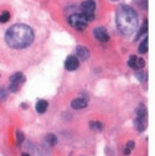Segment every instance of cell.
Listing matches in <instances>:
<instances>
[{
  "label": "cell",
  "instance_id": "ffe728a7",
  "mask_svg": "<svg viewBox=\"0 0 155 156\" xmlns=\"http://www.w3.org/2000/svg\"><path fill=\"white\" fill-rule=\"evenodd\" d=\"M146 31H148V20H145V21H144V25L140 27V30H139V34L137 35V38H139L142 35L146 34Z\"/></svg>",
  "mask_w": 155,
  "mask_h": 156
},
{
  "label": "cell",
  "instance_id": "5bb4252c",
  "mask_svg": "<svg viewBox=\"0 0 155 156\" xmlns=\"http://www.w3.org/2000/svg\"><path fill=\"white\" fill-rule=\"evenodd\" d=\"M25 140V135L21 130H16V145L20 146Z\"/></svg>",
  "mask_w": 155,
  "mask_h": 156
},
{
  "label": "cell",
  "instance_id": "6da1fadb",
  "mask_svg": "<svg viewBox=\"0 0 155 156\" xmlns=\"http://www.w3.org/2000/svg\"><path fill=\"white\" fill-rule=\"evenodd\" d=\"M34 31L30 26L24 24H16L8 29L5 34L6 44L16 50H21L29 47L34 42Z\"/></svg>",
  "mask_w": 155,
  "mask_h": 156
},
{
  "label": "cell",
  "instance_id": "d6986e66",
  "mask_svg": "<svg viewBox=\"0 0 155 156\" xmlns=\"http://www.w3.org/2000/svg\"><path fill=\"white\" fill-rule=\"evenodd\" d=\"M134 146H135V143H134V141H132V140L128 141L127 145H125V149H124V154H125V155H129V154L132 152V150L134 149Z\"/></svg>",
  "mask_w": 155,
  "mask_h": 156
},
{
  "label": "cell",
  "instance_id": "cb8c5ba5",
  "mask_svg": "<svg viewBox=\"0 0 155 156\" xmlns=\"http://www.w3.org/2000/svg\"><path fill=\"white\" fill-rule=\"evenodd\" d=\"M114 2H115V0H114Z\"/></svg>",
  "mask_w": 155,
  "mask_h": 156
},
{
  "label": "cell",
  "instance_id": "44dd1931",
  "mask_svg": "<svg viewBox=\"0 0 155 156\" xmlns=\"http://www.w3.org/2000/svg\"><path fill=\"white\" fill-rule=\"evenodd\" d=\"M6 95H8V92L4 90L3 88H0V99H5Z\"/></svg>",
  "mask_w": 155,
  "mask_h": 156
},
{
  "label": "cell",
  "instance_id": "9c48e42d",
  "mask_svg": "<svg viewBox=\"0 0 155 156\" xmlns=\"http://www.w3.org/2000/svg\"><path fill=\"white\" fill-rule=\"evenodd\" d=\"M80 67V61L78 58L74 56H68L65 61V68L67 71H76L77 68Z\"/></svg>",
  "mask_w": 155,
  "mask_h": 156
},
{
  "label": "cell",
  "instance_id": "603a6c76",
  "mask_svg": "<svg viewBox=\"0 0 155 156\" xmlns=\"http://www.w3.org/2000/svg\"><path fill=\"white\" fill-rule=\"evenodd\" d=\"M21 156H30V155H29V154H23Z\"/></svg>",
  "mask_w": 155,
  "mask_h": 156
},
{
  "label": "cell",
  "instance_id": "2e32d148",
  "mask_svg": "<svg viewBox=\"0 0 155 156\" xmlns=\"http://www.w3.org/2000/svg\"><path fill=\"white\" fill-rule=\"evenodd\" d=\"M89 128L92 130H97V131H101L103 129V124L101 122H91L89 123Z\"/></svg>",
  "mask_w": 155,
  "mask_h": 156
},
{
  "label": "cell",
  "instance_id": "3957f363",
  "mask_svg": "<svg viewBox=\"0 0 155 156\" xmlns=\"http://www.w3.org/2000/svg\"><path fill=\"white\" fill-rule=\"evenodd\" d=\"M148 125V112L145 105L140 104L135 112V116H134V126L137 128L138 131H144L146 129Z\"/></svg>",
  "mask_w": 155,
  "mask_h": 156
},
{
  "label": "cell",
  "instance_id": "4fadbf2b",
  "mask_svg": "<svg viewBox=\"0 0 155 156\" xmlns=\"http://www.w3.org/2000/svg\"><path fill=\"white\" fill-rule=\"evenodd\" d=\"M139 52H140L142 55H144V53L148 52V37H146V36L143 38L142 44L139 45Z\"/></svg>",
  "mask_w": 155,
  "mask_h": 156
},
{
  "label": "cell",
  "instance_id": "5b68a950",
  "mask_svg": "<svg viewBox=\"0 0 155 156\" xmlns=\"http://www.w3.org/2000/svg\"><path fill=\"white\" fill-rule=\"evenodd\" d=\"M68 21H70V25L72 27H74L76 30H78V31H83L88 25V21L82 16V14H73L68 19Z\"/></svg>",
  "mask_w": 155,
  "mask_h": 156
},
{
  "label": "cell",
  "instance_id": "8fae6325",
  "mask_svg": "<svg viewBox=\"0 0 155 156\" xmlns=\"http://www.w3.org/2000/svg\"><path fill=\"white\" fill-rule=\"evenodd\" d=\"M87 104H88L87 101L83 99V98H77V99L71 102V107L73 109H85L87 107Z\"/></svg>",
  "mask_w": 155,
  "mask_h": 156
},
{
  "label": "cell",
  "instance_id": "ac0fdd59",
  "mask_svg": "<svg viewBox=\"0 0 155 156\" xmlns=\"http://www.w3.org/2000/svg\"><path fill=\"white\" fill-rule=\"evenodd\" d=\"M9 20H10V12L9 11H4V12L0 14V23L2 24L8 23Z\"/></svg>",
  "mask_w": 155,
  "mask_h": 156
},
{
  "label": "cell",
  "instance_id": "7402d4cb",
  "mask_svg": "<svg viewBox=\"0 0 155 156\" xmlns=\"http://www.w3.org/2000/svg\"><path fill=\"white\" fill-rule=\"evenodd\" d=\"M21 107H23L24 109H26V108H27V104H21Z\"/></svg>",
  "mask_w": 155,
  "mask_h": 156
},
{
  "label": "cell",
  "instance_id": "9a60e30c",
  "mask_svg": "<svg viewBox=\"0 0 155 156\" xmlns=\"http://www.w3.org/2000/svg\"><path fill=\"white\" fill-rule=\"evenodd\" d=\"M46 141L50 146H55L57 144V138H56V135L55 134H49L46 136Z\"/></svg>",
  "mask_w": 155,
  "mask_h": 156
},
{
  "label": "cell",
  "instance_id": "ba28073f",
  "mask_svg": "<svg viewBox=\"0 0 155 156\" xmlns=\"http://www.w3.org/2000/svg\"><path fill=\"white\" fill-rule=\"evenodd\" d=\"M93 35H94V37L97 38V40L101 41V42L109 41V35H108V32H107V30L104 27H101V26L96 27L93 30Z\"/></svg>",
  "mask_w": 155,
  "mask_h": 156
},
{
  "label": "cell",
  "instance_id": "7a4b0ae2",
  "mask_svg": "<svg viewBox=\"0 0 155 156\" xmlns=\"http://www.w3.org/2000/svg\"><path fill=\"white\" fill-rule=\"evenodd\" d=\"M115 23L123 35L130 36L138 29V14L129 5H121L115 14Z\"/></svg>",
  "mask_w": 155,
  "mask_h": 156
},
{
  "label": "cell",
  "instance_id": "52a82bcc",
  "mask_svg": "<svg viewBox=\"0 0 155 156\" xmlns=\"http://www.w3.org/2000/svg\"><path fill=\"white\" fill-rule=\"evenodd\" d=\"M128 66L132 68V69H142L144 66H145V61L143 58H139L137 56H130L129 60H128Z\"/></svg>",
  "mask_w": 155,
  "mask_h": 156
},
{
  "label": "cell",
  "instance_id": "8992f818",
  "mask_svg": "<svg viewBox=\"0 0 155 156\" xmlns=\"http://www.w3.org/2000/svg\"><path fill=\"white\" fill-rule=\"evenodd\" d=\"M25 82V76L21 72H16L10 77V90L17 92L20 86Z\"/></svg>",
  "mask_w": 155,
  "mask_h": 156
},
{
  "label": "cell",
  "instance_id": "30bf717a",
  "mask_svg": "<svg viewBox=\"0 0 155 156\" xmlns=\"http://www.w3.org/2000/svg\"><path fill=\"white\" fill-rule=\"evenodd\" d=\"M77 56H78V58H81L82 61H87L89 58L88 48L85 47V46H78V47H77Z\"/></svg>",
  "mask_w": 155,
  "mask_h": 156
},
{
  "label": "cell",
  "instance_id": "7c38bea8",
  "mask_svg": "<svg viewBox=\"0 0 155 156\" xmlns=\"http://www.w3.org/2000/svg\"><path fill=\"white\" fill-rule=\"evenodd\" d=\"M35 108H36V112H37V113H40V114H44V113H45V112L47 110V108H49V103H47L46 101L41 99V101H38V102L36 103Z\"/></svg>",
  "mask_w": 155,
  "mask_h": 156
},
{
  "label": "cell",
  "instance_id": "e0dca14e",
  "mask_svg": "<svg viewBox=\"0 0 155 156\" xmlns=\"http://www.w3.org/2000/svg\"><path fill=\"white\" fill-rule=\"evenodd\" d=\"M135 77L138 78V81L139 82H145L146 81V78H148V74H146V72H143V71H138L137 73H135Z\"/></svg>",
  "mask_w": 155,
  "mask_h": 156
},
{
  "label": "cell",
  "instance_id": "277c9868",
  "mask_svg": "<svg viewBox=\"0 0 155 156\" xmlns=\"http://www.w3.org/2000/svg\"><path fill=\"white\" fill-rule=\"evenodd\" d=\"M82 9V16L87 21L94 20V11H96V3L94 0H86L81 4Z\"/></svg>",
  "mask_w": 155,
  "mask_h": 156
}]
</instances>
